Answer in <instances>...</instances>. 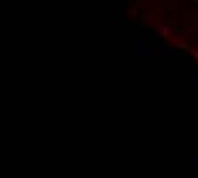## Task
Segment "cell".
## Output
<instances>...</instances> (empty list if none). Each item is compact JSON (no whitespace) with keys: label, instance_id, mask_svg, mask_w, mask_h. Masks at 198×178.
<instances>
[{"label":"cell","instance_id":"cell-6","mask_svg":"<svg viewBox=\"0 0 198 178\" xmlns=\"http://www.w3.org/2000/svg\"><path fill=\"white\" fill-rule=\"evenodd\" d=\"M172 43L176 44V46H179L181 50H184V52H188V50H190V46H188V44H184V43H181V41H178V40H172Z\"/></svg>","mask_w":198,"mask_h":178},{"label":"cell","instance_id":"cell-9","mask_svg":"<svg viewBox=\"0 0 198 178\" xmlns=\"http://www.w3.org/2000/svg\"><path fill=\"white\" fill-rule=\"evenodd\" d=\"M137 5H138L140 9H145V5H149V2H147V0L145 2H137Z\"/></svg>","mask_w":198,"mask_h":178},{"label":"cell","instance_id":"cell-2","mask_svg":"<svg viewBox=\"0 0 198 178\" xmlns=\"http://www.w3.org/2000/svg\"><path fill=\"white\" fill-rule=\"evenodd\" d=\"M157 19V12H152V14H143L138 17L140 22H151V21H155Z\"/></svg>","mask_w":198,"mask_h":178},{"label":"cell","instance_id":"cell-5","mask_svg":"<svg viewBox=\"0 0 198 178\" xmlns=\"http://www.w3.org/2000/svg\"><path fill=\"white\" fill-rule=\"evenodd\" d=\"M196 163H198L196 149H191V154H190V164H191V166H196Z\"/></svg>","mask_w":198,"mask_h":178},{"label":"cell","instance_id":"cell-3","mask_svg":"<svg viewBox=\"0 0 198 178\" xmlns=\"http://www.w3.org/2000/svg\"><path fill=\"white\" fill-rule=\"evenodd\" d=\"M155 29H157V33L161 34L162 38H171V31H169L166 26H155Z\"/></svg>","mask_w":198,"mask_h":178},{"label":"cell","instance_id":"cell-7","mask_svg":"<svg viewBox=\"0 0 198 178\" xmlns=\"http://www.w3.org/2000/svg\"><path fill=\"white\" fill-rule=\"evenodd\" d=\"M195 134L198 137V98H196V118H195Z\"/></svg>","mask_w":198,"mask_h":178},{"label":"cell","instance_id":"cell-10","mask_svg":"<svg viewBox=\"0 0 198 178\" xmlns=\"http://www.w3.org/2000/svg\"><path fill=\"white\" fill-rule=\"evenodd\" d=\"M164 4H166V5H172V9H174V7L178 5V2H164Z\"/></svg>","mask_w":198,"mask_h":178},{"label":"cell","instance_id":"cell-8","mask_svg":"<svg viewBox=\"0 0 198 178\" xmlns=\"http://www.w3.org/2000/svg\"><path fill=\"white\" fill-rule=\"evenodd\" d=\"M162 55H164V57H169V55L174 57V55H178V52H174V50H164V52H162Z\"/></svg>","mask_w":198,"mask_h":178},{"label":"cell","instance_id":"cell-4","mask_svg":"<svg viewBox=\"0 0 198 178\" xmlns=\"http://www.w3.org/2000/svg\"><path fill=\"white\" fill-rule=\"evenodd\" d=\"M190 82L191 84H198V74H196V69H191V72H190Z\"/></svg>","mask_w":198,"mask_h":178},{"label":"cell","instance_id":"cell-11","mask_svg":"<svg viewBox=\"0 0 198 178\" xmlns=\"http://www.w3.org/2000/svg\"><path fill=\"white\" fill-rule=\"evenodd\" d=\"M193 58H195V60H198V52H193Z\"/></svg>","mask_w":198,"mask_h":178},{"label":"cell","instance_id":"cell-1","mask_svg":"<svg viewBox=\"0 0 198 178\" xmlns=\"http://www.w3.org/2000/svg\"><path fill=\"white\" fill-rule=\"evenodd\" d=\"M154 44L147 40L145 36H137V43H135V55L137 57H147V55H154Z\"/></svg>","mask_w":198,"mask_h":178}]
</instances>
